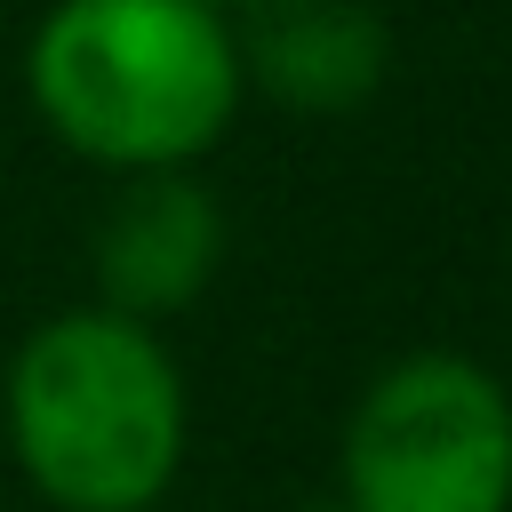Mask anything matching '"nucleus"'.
Masks as SVG:
<instances>
[{
	"instance_id": "4",
	"label": "nucleus",
	"mask_w": 512,
	"mask_h": 512,
	"mask_svg": "<svg viewBox=\"0 0 512 512\" xmlns=\"http://www.w3.org/2000/svg\"><path fill=\"white\" fill-rule=\"evenodd\" d=\"M224 256V216L192 168H136L96 224V288L128 320L184 312Z\"/></svg>"
},
{
	"instance_id": "2",
	"label": "nucleus",
	"mask_w": 512,
	"mask_h": 512,
	"mask_svg": "<svg viewBox=\"0 0 512 512\" xmlns=\"http://www.w3.org/2000/svg\"><path fill=\"white\" fill-rule=\"evenodd\" d=\"M8 440L64 512H144L184 456V376L152 320L112 304L40 320L8 368Z\"/></svg>"
},
{
	"instance_id": "6",
	"label": "nucleus",
	"mask_w": 512,
	"mask_h": 512,
	"mask_svg": "<svg viewBox=\"0 0 512 512\" xmlns=\"http://www.w3.org/2000/svg\"><path fill=\"white\" fill-rule=\"evenodd\" d=\"M200 8H216V16H240V8H256V0H200Z\"/></svg>"
},
{
	"instance_id": "1",
	"label": "nucleus",
	"mask_w": 512,
	"mask_h": 512,
	"mask_svg": "<svg viewBox=\"0 0 512 512\" xmlns=\"http://www.w3.org/2000/svg\"><path fill=\"white\" fill-rule=\"evenodd\" d=\"M24 88L48 136L112 176L192 168L248 96L232 16L200 0H56L32 24Z\"/></svg>"
},
{
	"instance_id": "3",
	"label": "nucleus",
	"mask_w": 512,
	"mask_h": 512,
	"mask_svg": "<svg viewBox=\"0 0 512 512\" xmlns=\"http://www.w3.org/2000/svg\"><path fill=\"white\" fill-rule=\"evenodd\" d=\"M352 512H512V392L464 352L392 360L344 424Z\"/></svg>"
},
{
	"instance_id": "5",
	"label": "nucleus",
	"mask_w": 512,
	"mask_h": 512,
	"mask_svg": "<svg viewBox=\"0 0 512 512\" xmlns=\"http://www.w3.org/2000/svg\"><path fill=\"white\" fill-rule=\"evenodd\" d=\"M240 80L280 112H360L392 72V32L368 0H256L232 16Z\"/></svg>"
},
{
	"instance_id": "7",
	"label": "nucleus",
	"mask_w": 512,
	"mask_h": 512,
	"mask_svg": "<svg viewBox=\"0 0 512 512\" xmlns=\"http://www.w3.org/2000/svg\"><path fill=\"white\" fill-rule=\"evenodd\" d=\"M344 512H352V504H344Z\"/></svg>"
}]
</instances>
